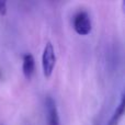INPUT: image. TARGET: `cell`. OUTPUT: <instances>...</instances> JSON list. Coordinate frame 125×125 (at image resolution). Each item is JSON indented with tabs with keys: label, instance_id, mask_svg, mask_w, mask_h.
<instances>
[{
	"label": "cell",
	"instance_id": "obj_5",
	"mask_svg": "<svg viewBox=\"0 0 125 125\" xmlns=\"http://www.w3.org/2000/svg\"><path fill=\"white\" fill-rule=\"evenodd\" d=\"M125 95H124V91H122L121 93V97H120V102L119 104L116 105V108H115L114 112H113L112 116H111L110 121H109L108 125H117L119 123V121L121 120V117L123 116L124 114V105H125Z\"/></svg>",
	"mask_w": 125,
	"mask_h": 125
},
{
	"label": "cell",
	"instance_id": "obj_4",
	"mask_svg": "<svg viewBox=\"0 0 125 125\" xmlns=\"http://www.w3.org/2000/svg\"><path fill=\"white\" fill-rule=\"evenodd\" d=\"M22 70L26 79H31L35 71V61L32 54H24L22 61Z\"/></svg>",
	"mask_w": 125,
	"mask_h": 125
},
{
	"label": "cell",
	"instance_id": "obj_2",
	"mask_svg": "<svg viewBox=\"0 0 125 125\" xmlns=\"http://www.w3.org/2000/svg\"><path fill=\"white\" fill-rule=\"evenodd\" d=\"M55 65H56V54H55L54 46L51 42H48L44 46L43 54H42V68L46 78L52 76Z\"/></svg>",
	"mask_w": 125,
	"mask_h": 125
},
{
	"label": "cell",
	"instance_id": "obj_6",
	"mask_svg": "<svg viewBox=\"0 0 125 125\" xmlns=\"http://www.w3.org/2000/svg\"><path fill=\"white\" fill-rule=\"evenodd\" d=\"M7 13V2L0 1V17H3Z\"/></svg>",
	"mask_w": 125,
	"mask_h": 125
},
{
	"label": "cell",
	"instance_id": "obj_1",
	"mask_svg": "<svg viewBox=\"0 0 125 125\" xmlns=\"http://www.w3.org/2000/svg\"><path fill=\"white\" fill-rule=\"evenodd\" d=\"M73 26L76 33L79 35H88L92 29V22L89 13L84 10H80L73 15Z\"/></svg>",
	"mask_w": 125,
	"mask_h": 125
},
{
	"label": "cell",
	"instance_id": "obj_3",
	"mask_svg": "<svg viewBox=\"0 0 125 125\" xmlns=\"http://www.w3.org/2000/svg\"><path fill=\"white\" fill-rule=\"evenodd\" d=\"M45 111L48 125H61V120H59L56 102L51 95H47L45 98Z\"/></svg>",
	"mask_w": 125,
	"mask_h": 125
}]
</instances>
